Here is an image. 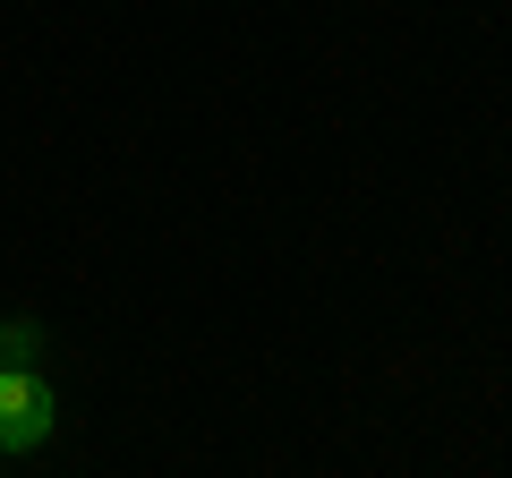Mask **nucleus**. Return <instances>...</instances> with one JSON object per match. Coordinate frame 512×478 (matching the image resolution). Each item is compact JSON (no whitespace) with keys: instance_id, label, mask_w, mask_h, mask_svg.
<instances>
[{"instance_id":"1","label":"nucleus","mask_w":512,"mask_h":478,"mask_svg":"<svg viewBox=\"0 0 512 478\" xmlns=\"http://www.w3.org/2000/svg\"><path fill=\"white\" fill-rule=\"evenodd\" d=\"M52 419H60V402L35 368H0V453H35L52 436Z\"/></svg>"},{"instance_id":"2","label":"nucleus","mask_w":512,"mask_h":478,"mask_svg":"<svg viewBox=\"0 0 512 478\" xmlns=\"http://www.w3.org/2000/svg\"><path fill=\"white\" fill-rule=\"evenodd\" d=\"M0 368H35V325H0Z\"/></svg>"}]
</instances>
